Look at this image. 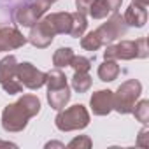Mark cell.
Segmentation results:
<instances>
[{
    "mask_svg": "<svg viewBox=\"0 0 149 149\" xmlns=\"http://www.w3.org/2000/svg\"><path fill=\"white\" fill-rule=\"evenodd\" d=\"M147 39L140 37L137 40H121L118 44H107L104 51L105 60H133V58H147Z\"/></svg>",
    "mask_w": 149,
    "mask_h": 149,
    "instance_id": "1",
    "label": "cell"
},
{
    "mask_svg": "<svg viewBox=\"0 0 149 149\" xmlns=\"http://www.w3.org/2000/svg\"><path fill=\"white\" fill-rule=\"evenodd\" d=\"M54 125L60 132H74V130H83L90 125V112L84 105L77 104L68 109L58 111V116L54 119Z\"/></svg>",
    "mask_w": 149,
    "mask_h": 149,
    "instance_id": "2",
    "label": "cell"
},
{
    "mask_svg": "<svg viewBox=\"0 0 149 149\" xmlns=\"http://www.w3.org/2000/svg\"><path fill=\"white\" fill-rule=\"evenodd\" d=\"M53 6L51 0H26L21 6H18L14 9V21L21 26H28L32 28L44 14L46 11Z\"/></svg>",
    "mask_w": 149,
    "mask_h": 149,
    "instance_id": "3",
    "label": "cell"
},
{
    "mask_svg": "<svg viewBox=\"0 0 149 149\" xmlns=\"http://www.w3.org/2000/svg\"><path fill=\"white\" fill-rule=\"evenodd\" d=\"M140 93H142V84L137 79L125 81L114 93V111L119 114H132L133 105L137 104Z\"/></svg>",
    "mask_w": 149,
    "mask_h": 149,
    "instance_id": "4",
    "label": "cell"
},
{
    "mask_svg": "<svg viewBox=\"0 0 149 149\" xmlns=\"http://www.w3.org/2000/svg\"><path fill=\"white\" fill-rule=\"evenodd\" d=\"M28 112L18 104H9L4 107L2 111V128L9 133H18V132H23L28 125Z\"/></svg>",
    "mask_w": 149,
    "mask_h": 149,
    "instance_id": "5",
    "label": "cell"
},
{
    "mask_svg": "<svg viewBox=\"0 0 149 149\" xmlns=\"http://www.w3.org/2000/svg\"><path fill=\"white\" fill-rule=\"evenodd\" d=\"M126 30H128V25L125 23L123 16L118 14V13H114V14H111V18L102 26H98L95 30V33L98 35L102 46H107V44H112L114 40L121 39L126 33Z\"/></svg>",
    "mask_w": 149,
    "mask_h": 149,
    "instance_id": "6",
    "label": "cell"
},
{
    "mask_svg": "<svg viewBox=\"0 0 149 149\" xmlns=\"http://www.w3.org/2000/svg\"><path fill=\"white\" fill-rule=\"evenodd\" d=\"M16 77L23 84V88H28V90H39L46 84V72L39 70L37 67H33L28 61L18 63Z\"/></svg>",
    "mask_w": 149,
    "mask_h": 149,
    "instance_id": "7",
    "label": "cell"
},
{
    "mask_svg": "<svg viewBox=\"0 0 149 149\" xmlns=\"http://www.w3.org/2000/svg\"><path fill=\"white\" fill-rule=\"evenodd\" d=\"M54 30L51 28V25L47 23V19L46 18H40L32 28H30V35L26 37V40L32 44V46H35V47H39V49H44V47H47L51 42H53V39H54Z\"/></svg>",
    "mask_w": 149,
    "mask_h": 149,
    "instance_id": "8",
    "label": "cell"
},
{
    "mask_svg": "<svg viewBox=\"0 0 149 149\" xmlns=\"http://www.w3.org/2000/svg\"><path fill=\"white\" fill-rule=\"evenodd\" d=\"M90 107L95 116H107L114 111V91L98 90L90 98Z\"/></svg>",
    "mask_w": 149,
    "mask_h": 149,
    "instance_id": "9",
    "label": "cell"
},
{
    "mask_svg": "<svg viewBox=\"0 0 149 149\" xmlns=\"http://www.w3.org/2000/svg\"><path fill=\"white\" fill-rule=\"evenodd\" d=\"M26 37L14 26H0V53H7L26 44Z\"/></svg>",
    "mask_w": 149,
    "mask_h": 149,
    "instance_id": "10",
    "label": "cell"
},
{
    "mask_svg": "<svg viewBox=\"0 0 149 149\" xmlns=\"http://www.w3.org/2000/svg\"><path fill=\"white\" fill-rule=\"evenodd\" d=\"M121 4L123 0H93V4L88 11V16H91L93 19H105L109 14L118 13Z\"/></svg>",
    "mask_w": 149,
    "mask_h": 149,
    "instance_id": "11",
    "label": "cell"
},
{
    "mask_svg": "<svg viewBox=\"0 0 149 149\" xmlns=\"http://www.w3.org/2000/svg\"><path fill=\"white\" fill-rule=\"evenodd\" d=\"M47 102L54 111H61L70 102V88L68 83L54 88H47Z\"/></svg>",
    "mask_w": 149,
    "mask_h": 149,
    "instance_id": "12",
    "label": "cell"
},
{
    "mask_svg": "<svg viewBox=\"0 0 149 149\" xmlns=\"http://www.w3.org/2000/svg\"><path fill=\"white\" fill-rule=\"evenodd\" d=\"M123 19L128 26H135V28H142L147 21V11L146 7L142 6H137V4H132L126 13L123 14Z\"/></svg>",
    "mask_w": 149,
    "mask_h": 149,
    "instance_id": "13",
    "label": "cell"
},
{
    "mask_svg": "<svg viewBox=\"0 0 149 149\" xmlns=\"http://www.w3.org/2000/svg\"><path fill=\"white\" fill-rule=\"evenodd\" d=\"M47 23L51 25V28L54 30V33H65L68 35L70 32V23H72V14L70 13H53L46 16Z\"/></svg>",
    "mask_w": 149,
    "mask_h": 149,
    "instance_id": "14",
    "label": "cell"
},
{
    "mask_svg": "<svg viewBox=\"0 0 149 149\" xmlns=\"http://www.w3.org/2000/svg\"><path fill=\"white\" fill-rule=\"evenodd\" d=\"M16 68H18V60L14 54H7L0 60V84L16 77Z\"/></svg>",
    "mask_w": 149,
    "mask_h": 149,
    "instance_id": "15",
    "label": "cell"
},
{
    "mask_svg": "<svg viewBox=\"0 0 149 149\" xmlns=\"http://www.w3.org/2000/svg\"><path fill=\"white\" fill-rule=\"evenodd\" d=\"M118 76H119V65L116 60H105L98 67V77L104 83H112L114 79H118Z\"/></svg>",
    "mask_w": 149,
    "mask_h": 149,
    "instance_id": "16",
    "label": "cell"
},
{
    "mask_svg": "<svg viewBox=\"0 0 149 149\" xmlns=\"http://www.w3.org/2000/svg\"><path fill=\"white\" fill-rule=\"evenodd\" d=\"M72 14V23H70V32L68 35L74 37V39H79L84 35L86 28H88V21H86V16L81 14V13H70Z\"/></svg>",
    "mask_w": 149,
    "mask_h": 149,
    "instance_id": "17",
    "label": "cell"
},
{
    "mask_svg": "<svg viewBox=\"0 0 149 149\" xmlns=\"http://www.w3.org/2000/svg\"><path fill=\"white\" fill-rule=\"evenodd\" d=\"M93 81L90 77L88 72H74V77H72V88L76 90L77 93H86L91 88Z\"/></svg>",
    "mask_w": 149,
    "mask_h": 149,
    "instance_id": "18",
    "label": "cell"
},
{
    "mask_svg": "<svg viewBox=\"0 0 149 149\" xmlns=\"http://www.w3.org/2000/svg\"><path fill=\"white\" fill-rule=\"evenodd\" d=\"M74 58V51L70 47H60L54 51L53 54V65L56 68H63V67H70V61Z\"/></svg>",
    "mask_w": 149,
    "mask_h": 149,
    "instance_id": "19",
    "label": "cell"
},
{
    "mask_svg": "<svg viewBox=\"0 0 149 149\" xmlns=\"http://www.w3.org/2000/svg\"><path fill=\"white\" fill-rule=\"evenodd\" d=\"M18 104L28 112L30 118H33V116H37V114L40 112V100H39L35 95H23V97L18 100Z\"/></svg>",
    "mask_w": 149,
    "mask_h": 149,
    "instance_id": "20",
    "label": "cell"
},
{
    "mask_svg": "<svg viewBox=\"0 0 149 149\" xmlns=\"http://www.w3.org/2000/svg\"><path fill=\"white\" fill-rule=\"evenodd\" d=\"M132 114L135 116L137 121H140L142 125H147V121H149V100H140L139 104H135Z\"/></svg>",
    "mask_w": 149,
    "mask_h": 149,
    "instance_id": "21",
    "label": "cell"
},
{
    "mask_svg": "<svg viewBox=\"0 0 149 149\" xmlns=\"http://www.w3.org/2000/svg\"><path fill=\"white\" fill-rule=\"evenodd\" d=\"M81 47L86 49V51H97V49L102 47V42H100V39L95 32H90L81 39Z\"/></svg>",
    "mask_w": 149,
    "mask_h": 149,
    "instance_id": "22",
    "label": "cell"
},
{
    "mask_svg": "<svg viewBox=\"0 0 149 149\" xmlns=\"http://www.w3.org/2000/svg\"><path fill=\"white\" fill-rule=\"evenodd\" d=\"M70 67L74 68V72H90L91 61L86 56H76V54H74V58L70 61Z\"/></svg>",
    "mask_w": 149,
    "mask_h": 149,
    "instance_id": "23",
    "label": "cell"
},
{
    "mask_svg": "<svg viewBox=\"0 0 149 149\" xmlns=\"http://www.w3.org/2000/svg\"><path fill=\"white\" fill-rule=\"evenodd\" d=\"M0 86H2V88H4V91H6V93H9V95H18V93H21V91H23V84L18 81V77H13V79H9V81L2 83Z\"/></svg>",
    "mask_w": 149,
    "mask_h": 149,
    "instance_id": "24",
    "label": "cell"
},
{
    "mask_svg": "<svg viewBox=\"0 0 149 149\" xmlns=\"http://www.w3.org/2000/svg\"><path fill=\"white\" fill-rule=\"evenodd\" d=\"M93 146V142H91V139L88 137V135H79V137H76V139H72L68 144H67V147H70V149H74V147H79V149H90Z\"/></svg>",
    "mask_w": 149,
    "mask_h": 149,
    "instance_id": "25",
    "label": "cell"
},
{
    "mask_svg": "<svg viewBox=\"0 0 149 149\" xmlns=\"http://www.w3.org/2000/svg\"><path fill=\"white\" fill-rule=\"evenodd\" d=\"M137 146H140V147H149V128H147V126H144V128L139 132Z\"/></svg>",
    "mask_w": 149,
    "mask_h": 149,
    "instance_id": "26",
    "label": "cell"
},
{
    "mask_svg": "<svg viewBox=\"0 0 149 149\" xmlns=\"http://www.w3.org/2000/svg\"><path fill=\"white\" fill-rule=\"evenodd\" d=\"M91 4H93V0H76V7H77V13H81V14H88V11H90V7H91Z\"/></svg>",
    "mask_w": 149,
    "mask_h": 149,
    "instance_id": "27",
    "label": "cell"
},
{
    "mask_svg": "<svg viewBox=\"0 0 149 149\" xmlns=\"http://www.w3.org/2000/svg\"><path fill=\"white\" fill-rule=\"evenodd\" d=\"M132 4H137V6L147 7V4H149V0H132Z\"/></svg>",
    "mask_w": 149,
    "mask_h": 149,
    "instance_id": "28",
    "label": "cell"
},
{
    "mask_svg": "<svg viewBox=\"0 0 149 149\" xmlns=\"http://www.w3.org/2000/svg\"><path fill=\"white\" fill-rule=\"evenodd\" d=\"M46 147H65V146H63L61 142H47Z\"/></svg>",
    "mask_w": 149,
    "mask_h": 149,
    "instance_id": "29",
    "label": "cell"
},
{
    "mask_svg": "<svg viewBox=\"0 0 149 149\" xmlns=\"http://www.w3.org/2000/svg\"><path fill=\"white\" fill-rule=\"evenodd\" d=\"M0 146H6V147H16V144H13V142H6V140H0Z\"/></svg>",
    "mask_w": 149,
    "mask_h": 149,
    "instance_id": "30",
    "label": "cell"
},
{
    "mask_svg": "<svg viewBox=\"0 0 149 149\" xmlns=\"http://www.w3.org/2000/svg\"><path fill=\"white\" fill-rule=\"evenodd\" d=\"M51 2H53V4H54V2H56V0H51Z\"/></svg>",
    "mask_w": 149,
    "mask_h": 149,
    "instance_id": "31",
    "label": "cell"
}]
</instances>
